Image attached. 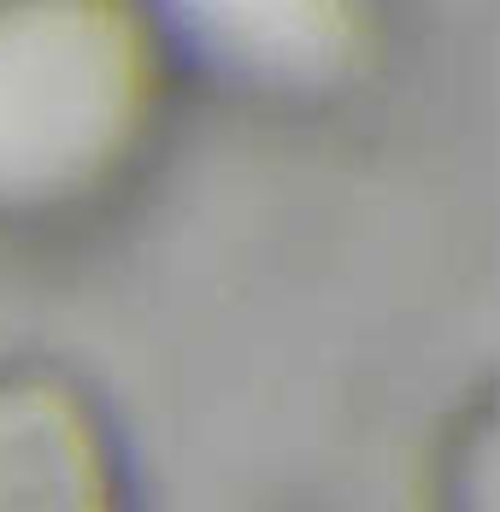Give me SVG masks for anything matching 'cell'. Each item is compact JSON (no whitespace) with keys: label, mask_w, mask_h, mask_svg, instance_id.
<instances>
[{"label":"cell","mask_w":500,"mask_h":512,"mask_svg":"<svg viewBox=\"0 0 500 512\" xmlns=\"http://www.w3.org/2000/svg\"><path fill=\"white\" fill-rule=\"evenodd\" d=\"M130 42L89 12H18L0 24V189H71L130 124Z\"/></svg>","instance_id":"6da1fadb"},{"label":"cell","mask_w":500,"mask_h":512,"mask_svg":"<svg viewBox=\"0 0 500 512\" xmlns=\"http://www.w3.org/2000/svg\"><path fill=\"white\" fill-rule=\"evenodd\" d=\"M0 512H106L83 418L42 389L0 395Z\"/></svg>","instance_id":"7a4b0ae2"}]
</instances>
